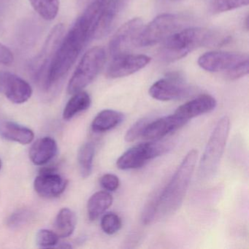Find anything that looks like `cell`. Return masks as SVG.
Returning a JSON list of instances; mask_svg holds the SVG:
<instances>
[{
    "label": "cell",
    "mask_w": 249,
    "mask_h": 249,
    "mask_svg": "<svg viewBox=\"0 0 249 249\" xmlns=\"http://www.w3.org/2000/svg\"><path fill=\"white\" fill-rule=\"evenodd\" d=\"M122 0H101V8L93 38L106 37L113 28L120 10Z\"/></svg>",
    "instance_id": "cell-16"
},
{
    "label": "cell",
    "mask_w": 249,
    "mask_h": 249,
    "mask_svg": "<svg viewBox=\"0 0 249 249\" xmlns=\"http://www.w3.org/2000/svg\"><path fill=\"white\" fill-rule=\"evenodd\" d=\"M100 183L103 189L108 192H114L119 188V178L113 174H106L100 179Z\"/></svg>",
    "instance_id": "cell-31"
},
{
    "label": "cell",
    "mask_w": 249,
    "mask_h": 249,
    "mask_svg": "<svg viewBox=\"0 0 249 249\" xmlns=\"http://www.w3.org/2000/svg\"><path fill=\"white\" fill-rule=\"evenodd\" d=\"M143 27L142 20L132 18L122 26L115 33L109 43V52L113 58L127 54Z\"/></svg>",
    "instance_id": "cell-11"
},
{
    "label": "cell",
    "mask_w": 249,
    "mask_h": 249,
    "mask_svg": "<svg viewBox=\"0 0 249 249\" xmlns=\"http://www.w3.org/2000/svg\"><path fill=\"white\" fill-rule=\"evenodd\" d=\"M101 0H94L76 20L68 34L62 37L53 55L43 90L56 87L68 73L88 42L93 38L100 15Z\"/></svg>",
    "instance_id": "cell-1"
},
{
    "label": "cell",
    "mask_w": 249,
    "mask_h": 249,
    "mask_svg": "<svg viewBox=\"0 0 249 249\" xmlns=\"http://www.w3.org/2000/svg\"><path fill=\"white\" fill-rule=\"evenodd\" d=\"M65 27L63 24L56 25L51 32L40 53L32 59L29 65L30 74L33 75L35 81L39 84L41 89H43L44 86L53 55L63 37Z\"/></svg>",
    "instance_id": "cell-7"
},
{
    "label": "cell",
    "mask_w": 249,
    "mask_h": 249,
    "mask_svg": "<svg viewBox=\"0 0 249 249\" xmlns=\"http://www.w3.org/2000/svg\"><path fill=\"white\" fill-rule=\"evenodd\" d=\"M106 51L97 46L89 49L83 56L68 86V92L73 94L83 91L98 75L106 62Z\"/></svg>",
    "instance_id": "cell-5"
},
{
    "label": "cell",
    "mask_w": 249,
    "mask_h": 249,
    "mask_svg": "<svg viewBox=\"0 0 249 249\" xmlns=\"http://www.w3.org/2000/svg\"><path fill=\"white\" fill-rule=\"evenodd\" d=\"M197 157L195 149L191 150L185 156L168 184L144 210L142 217L144 224L168 216L180 208L189 189Z\"/></svg>",
    "instance_id": "cell-2"
},
{
    "label": "cell",
    "mask_w": 249,
    "mask_h": 249,
    "mask_svg": "<svg viewBox=\"0 0 249 249\" xmlns=\"http://www.w3.org/2000/svg\"><path fill=\"white\" fill-rule=\"evenodd\" d=\"M0 93L15 104H23L33 95V89L25 80L8 71H0Z\"/></svg>",
    "instance_id": "cell-12"
},
{
    "label": "cell",
    "mask_w": 249,
    "mask_h": 249,
    "mask_svg": "<svg viewBox=\"0 0 249 249\" xmlns=\"http://www.w3.org/2000/svg\"><path fill=\"white\" fill-rule=\"evenodd\" d=\"M67 103L63 111V119L70 120L81 112L89 108L91 104V97L86 91H81L72 94Z\"/></svg>",
    "instance_id": "cell-23"
},
{
    "label": "cell",
    "mask_w": 249,
    "mask_h": 249,
    "mask_svg": "<svg viewBox=\"0 0 249 249\" xmlns=\"http://www.w3.org/2000/svg\"><path fill=\"white\" fill-rule=\"evenodd\" d=\"M95 146L92 142L83 144L78 153V163L81 176L84 178L89 177L92 172Z\"/></svg>",
    "instance_id": "cell-24"
},
{
    "label": "cell",
    "mask_w": 249,
    "mask_h": 249,
    "mask_svg": "<svg viewBox=\"0 0 249 249\" xmlns=\"http://www.w3.org/2000/svg\"><path fill=\"white\" fill-rule=\"evenodd\" d=\"M151 58L145 55L124 54L113 58L106 71L107 78L116 79L129 76L145 68Z\"/></svg>",
    "instance_id": "cell-13"
},
{
    "label": "cell",
    "mask_w": 249,
    "mask_h": 249,
    "mask_svg": "<svg viewBox=\"0 0 249 249\" xmlns=\"http://www.w3.org/2000/svg\"><path fill=\"white\" fill-rule=\"evenodd\" d=\"M122 225V219L115 213H107L102 218V230L106 234H115L120 230Z\"/></svg>",
    "instance_id": "cell-28"
},
{
    "label": "cell",
    "mask_w": 249,
    "mask_h": 249,
    "mask_svg": "<svg viewBox=\"0 0 249 249\" xmlns=\"http://www.w3.org/2000/svg\"><path fill=\"white\" fill-rule=\"evenodd\" d=\"M0 136L7 141L27 145L35 138L32 129L10 121H0Z\"/></svg>",
    "instance_id": "cell-19"
},
{
    "label": "cell",
    "mask_w": 249,
    "mask_h": 249,
    "mask_svg": "<svg viewBox=\"0 0 249 249\" xmlns=\"http://www.w3.org/2000/svg\"><path fill=\"white\" fill-rule=\"evenodd\" d=\"M1 168H2V161L0 160V170H1Z\"/></svg>",
    "instance_id": "cell-35"
},
{
    "label": "cell",
    "mask_w": 249,
    "mask_h": 249,
    "mask_svg": "<svg viewBox=\"0 0 249 249\" xmlns=\"http://www.w3.org/2000/svg\"><path fill=\"white\" fill-rule=\"evenodd\" d=\"M76 224L75 212L70 208H62L55 219L54 231L59 237H70L75 231Z\"/></svg>",
    "instance_id": "cell-22"
},
{
    "label": "cell",
    "mask_w": 249,
    "mask_h": 249,
    "mask_svg": "<svg viewBox=\"0 0 249 249\" xmlns=\"http://www.w3.org/2000/svg\"><path fill=\"white\" fill-rule=\"evenodd\" d=\"M249 62V56L236 52H211L202 55L198 65L208 72L228 73Z\"/></svg>",
    "instance_id": "cell-9"
},
{
    "label": "cell",
    "mask_w": 249,
    "mask_h": 249,
    "mask_svg": "<svg viewBox=\"0 0 249 249\" xmlns=\"http://www.w3.org/2000/svg\"><path fill=\"white\" fill-rule=\"evenodd\" d=\"M59 237L55 231L40 230L36 235V243L40 248L55 247L59 243Z\"/></svg>",
    "instance_id": "cell-29"
},
{
    "label": "cell",
    "mask_w": 249,
    "mask_h": 249,
    "mask_svg": "<svg viewBox=\"0 0 249 249\" xmlns=\"http://www.w3.org/2000/svg\"><path fill=\"white\" fill-rule=\"evenodd\" d=\"M248 73H249V62L240 65V67L236 68L231 72L224 74V76L227 79L233 81V80H237L238 78H242V77L247 75Z\"/></svg>",
    "instance_id": "cell-32"
},
{
    "label": "cell",
    "mask_w": 249,
    "mask_h": 249,
    "mask_svg": "<svg viewBox=\"0 0 249 249\" xmlns=\"http://www.w3.org/2000/svg\"><path fill=\"white\" fill-rule=\"evenodd\" d=\"M170 149V144L168 142L151 141L141 143L125 151L118 159L116 166L122 170L141 168L149 160L163 155Z\"/></svg>",
    "instance_id": "cell-6"
},
{
    "label": "cell",
    "mask_w": 249,
    "mask_h": 249,
    "mask_svg": "<svg viewBox=\"0 0 249 249\" xmlns=\"http://www.w3.org/2000/svg\"><path fill=\"white\" fill-rule=\"evenodd\" d=\"M230 129V118L227 116L221 118L215 125L199 161V175L201 179L209 180L218 170Z\"/></svg>",
    "instance_id": "cell-4"
},
{
    "label": "cell",
    "mask_w": 249,
    "mask_h": 249,
    "mask_svg": "<svg viewBox=\"0 0 249 249\" xmlns=\"http://www.w3.org/2000/svg\"><path fill=\"white\" fill-rule=\"evenodd\" d=\"M68 180L52 169H43L34 181V189L42 197L60 196L68 186Z\"/></svg>",
    "instance_id": "cell-14"
},
{
    "label": "cell",
    "mask_w": 249,
    "mask_h": 249,
    "mask_svg": "<svg viewBox=\"0 0 249 249\" xmlns=\"http://www.w3.org/2000/svg\"><path fill=\"white\" fill-rule=\"evenodd\" d=\"M221 34L208 29L194 27L176 32L164 41L160 55L166 62H174L185 57L201 47L218 46L225 43Z\"/></svg>",
    "instance_id": "cell-3"
},
{
    "label": "cell",
    "mask_w": 249,
    "mask_h": 249,
    "mask_svg": "<svg viewBox=\"0 0 249 249\" xmlns=\"http://www.w3.org/2000/svg\"><path fill=\"white\" fill-rule=\"evenodd\" d=\"M249 3V0H213L211 10L214 14H220L247 6Z\"/></svg>",
    "instance_id": "cell-27"
},
{
    "label": "cell",
    "mask_w": 249,
    "mask_h": 249,
    "mask_svg": "<svg viewBox=\"0 0 249 249\" xmlns=\"http://www.w3.org/2000/svg\"><path fill=\"white\" fill-rule=\"evenodd\" d=\"M150 122L151 119L148 118H142L137 121L126 132L125 141L129 142H133L140 137H142L145 127Z\"/></svg>",
    "instance_id": "cell-30"
},
{
    "label": "cell",
    "mask_w": 249,
    "mask_h": 249,
    "mask_svg": "<svg viewBox=\"0 0 249 249\" xmlns=\"http://www.w3.org/2000/svg\"><path fill=\"white\" fill-rule=\"evenodd\" d=\"M187 122L176 114L164 116L154 121H151L147 125L142 137L149 141H159L169 134L178 130L184 126Z\"/></svg>",
    "instance_id": "cell-15"
},
{
    "label": "cell",
    "mask_w": 249,
    "mask_h": 249,
    "mask_svg": "<svg viewBox=\"0 0 249 249\" xmlns=\"http://www.w3.org/2000/svg\"><path fill=\"white\" fill-rule=\"evenodd\" d=\"M35 11L47 21L54 19L59 9V0H29Z\"/></svg>",
    "instance_id": "cell-25"
},
{
    "label": "cell",
    "mask_w": 249,
    "mask_h": 249,
    "mask_svg": "<svg viewBox=\"0 0 249 249\" xmlns=\"http://www.w3.org/2000/svg\"><path fill=\"white\" fill-rule=\"evenodd\" d=\"M80 2H82V3H85V2H88L89 0H79Z\"/></svg>",
    "instance_id": "cell-34"
},
{
    "label": "cell",
    "mask_w": 249,
    "mask_h": 249,
    "mask_svg": "<svg viewBox=\"0 0 249 249\" xmlns=\"http://www.w3.org/2000/svg\"><path fill=\"white\" fill-rule=\"evenodd\" d=\"M33 213L29 210H18L8 217L6 225L11 230H18L27 225L33 219Z\"/></svg>",
    "instance_id": "cell-26"
},
{
    "label": "cell",
    "mask_w": 249,
    "mask_h": 249,
    "mask_svg": "<svg viewBox=\"0 0 249 249\" xmlns=\"http://www.w3.org/2000/svg\"><path fill=\"white\" fill-rule=\"evenodd\" d=\"M57 151L56 141L51 137H43L32 145L30 151V160L36 165H44L56 157Z\"/></svg>",
    "instance_id": "cell-18"
},
{
    "label": "cell",
    "mask_w": 249,
    "mask_h": 249,
    "mask_svg": "<svg viewBox=\"0 0 249 249\" xmlns=\"http://www.w3.org/2000/svg\"><path fill=\"white\" fill-rule=\"evenodd\" d=\"M179 25L180 18L178 16L172 14H161L142 27L137 39L136 46L148 47L164 41L176 33Z\"/></svg>",
    "instance_id": "cell-8"
},
{
    "label": "cell",
    "mask_w": 249,
    "mask_h": 249,
    "mask_svg": "<svg viewBox=\"0 0 249 249\" xmlns=\"http://www.w3.org/2000/svg\"><path fill=\"white\" fill-rule=\"evenodd\" d=\"M113 196L108 192H96L89 199L87 204L88 216L91 221L98 218L113 204Z\"/></svg>",
    "instance_id": "cell-21"
},
{
    "label": "cell",
    "mask_w": 249,
    "mask_h": 249,
    "mask_svg": "<svg viewBox=\"0 0 249 249\" xmlns=\"http://www.w3.org/2000/svg\"><path fill=\"white\" fill-rule=\"evenodd\" d=\"M192 93L190 86L178 75H170L159 80L149 89L152 98L167 102L188 97Z\"/></svg>",
    "instance_id": "cell-10"
},
{
    "label": "cell",
    "mask_w": 249,
    "mask_h": 249,
    "mask_svg": "<svg viewBox=\"0 0 249 249\" xmlns=\"http://www.w3.org/2000/svg\"><path fill=\"white\" fill-rule=\"evenodd\" d=\"M215 99L209 94H202L179 106L175 114L186 122L205 113L213 111L216 107Z\"/></svg>",
    "instance_id": "cell-17"
},
{
    "label": "cell",
    "mask_w": 249,
    "mask_h": 249,
    "mask_svg": "<svg viewBox=\"0 0 249 249\" xmlns=\"http://www.w3.org/2000/svg\"><path fill=\"white\" fill-rule=\"evenodd\" d=\"M124 119L123 113L113 110H104L98 113L91 124V129L96 133L107 132L120 124Z\"/></svg>",
    "instance_id": "cell-20"
},
{
    "label": "cell",
    "mask_w": 249,
    "mask_h": 249,
    "mask_svg": "<svg viewBox=\"0 0 249 249\" xmlns=\"http://www.w3.org/2000/svg\"><path fill=\"white\" fill-rule=\"evenodd\" d=\"M14 59V55L11 51L2 43H0V65H11Z\"/></svg>",
    "instance_id": "cell-33"
}]
</instances>
